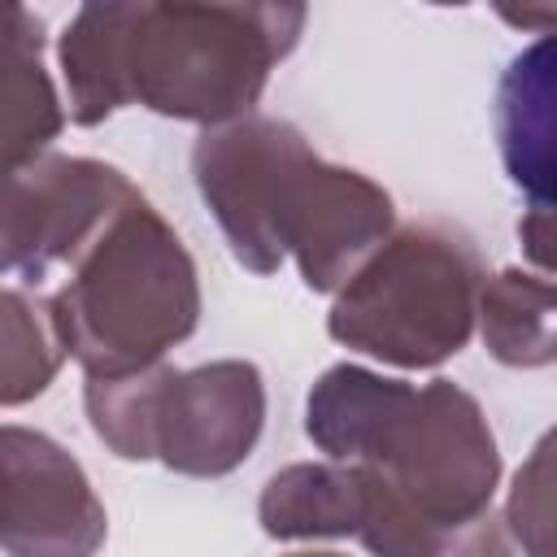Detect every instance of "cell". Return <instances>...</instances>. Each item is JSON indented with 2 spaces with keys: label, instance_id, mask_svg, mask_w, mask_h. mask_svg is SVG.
<instances>
[{
  "label": "cell",
  "instance_id": "obj_1",
  "mask_svg": "<svg viewBox=\"0 0 557 557\" xmlns=\"http://www.w3.org/2000/svg\"><path fill=\"white\" fill-rule=\"evenodd\" d=\"M300 26V4H87L61 39L70 117L131 100L187 122L248 113Z\"/></svg>",
  "mask_w": 557,
  "mask_h": 557
},
{
  "label": "cell",
  "instance_id": "obj_2",
  "mask_svg": "<svg viewBox=\"0 0 557 557\" xmlns=\"http://www.w3.org/2000/svg\"><path fill=\"white\" fill-rule=\"evenodd\" d=\"M191 170L231 252L257 274L278 270L292 252L313 292L352 278V265L392 231L383 187L326 165L296 126L274 117L205 131Z\"/></svg>",
  "mask_w": 557,
  "mask_h": 557
},
{
  "label": "cell",
  "instance_id": "obj_3",
  "mask_svg": "<svg viewBox=\"0 0 557 557\" xmlns=\"http://www.w3.org/2000/svg\"><path fill=\"white\" fill-rule=\"evenodd\" d=\"M309 440L335 461L374 470L413 513L466 527L492 505L500 457L479 405L435 379L409 387L357 366H335L309 392Z\"/></svg>",
  "mask_w": 557,
  "mask_h": 557
},
{
  "label": "cell",
  "instance_id": "obj_4",
  "mask_svg": "<svg viewBox=\"0 0 557 557\" xmlns=\"http://www.w3.org/2000/svg\"><path fill=\"white\" fill-rule=\"evenodd\" d=\"M70 265L74 274L48 309L87 379L148 370L191 335L200 313L196 265L144 196L126 200Z\"/></svg>",
  "mask_w": 557,
  "mask_h": 557
},
{
  "label": "cell",
  "instance_id": "obj_5",
  "mask_svg": "<svg viewBox=\"0 0 557 557\" xmlns=\"http://www.w3.org/2000/svg\"><path fill=\"white\" fill-rule=\"evenodd\" d=\"M87 413L117 457H161L183 474H226L261 435L265 392L248 361H213L191 374L148 366L91 379Z\"/></svg>",
  "mask_w": 557,
  "mask_h": 557
},
{
  "label": "cell",
  "instance_id": "obj_6",
  "mask_svg": "<svg viewBox=\"0 0 557 557\" xmlns=\"http://www.w3.org/2000/svg\"><path fill=\"white\" fill-rule=\"evenodd\" d=\"M474 292V248L444 226H409L344 283L331 335L392 366H440L470 339Z\"/></svg>",
  "mask_w": 557,
  "mask_h": 557
},
{
  "label": "cell",
  "instance_id": "obj_7",
  "mask_svg": "<svg viewBox=\"0 0 557 557\" xmlns=\"http://www.w3.org/2000/svg\"><path fill=\"white\" fill-rule=\"evenodd\" d=\"M139 191L100 161L48 157L9 174L4 187V270L44 283L70 265Z\"/></svg>",
  "mask_w": 557,
  "mask_h": 557
},
{
  "label": "cell",
  "instance_id": "obj_8",
  "mask_svg": "<svg viewBox=\"0 0 557 557\" xmlns=\"http://www.w3.org/2000/svg\"><path fill=\"white\" fill-rule=\"evenodd\" d=\"M104 509L78 461L39 431H4V544L13 557H91Z\"/></svg>",
  "mask_w": 557,
  "mask_h": 557
},
{
  "label": "cell",
  "instance_id": "obj_9",
  "mask_svg": "<svg viewBox=\"0 0 557 557\" xmlns=\"http://www.w3.org/2000/svg\"><path fill=\"white\" fill-rule=\"evenodd\" d=\"M496 144L505 174L531 209H557V30L527 44L496 87Z\"/></svg>",
  "mask_w": 557,
  "mask_h": 557
},
{
  "label": "cell",
  "instance_id": "obj_10",
  "mask_svg": "<svg viewBox=\"0 0 557 557\" xmlns=\"http://www.w3.org/2000/svg\"><path fill=\"white\" fill-rule=\"evenodd\" d=\"M352 470L361 479V509H357L352 535L374 557H509L505 527L492 513L466 527H444L400 505L374 470L366 466H352Z\"/></svg>",
  "mask_w": 557,
  "mask_h": 557
},
{
  "label": "cell",
  "instance_id": "obj_11",
  "mask_svg": "<svg viewBox=\"0 0 557 557\" xmlns=\"http://www.w3.org/2000/svg\"><path fill=\"white\" fill-rule=\"evenodd\" d=\"M39 17H30L22 4L4 9V161L9 174L22 170L26 157H35L57 131L61 109L52 96V83L39 61Z\"/></svg>",
  "mask_w": 557,
  "mask_h": 557
},
{
  "label": "cell",
  "instance_id": "obj_12",
  "mask_svg": "<svg viewBox=\"0 0 557 557\" xmlns=\"http://www.w3.org/2000/svg\"><path fill=\"white\" fill-rule=\"evenodd\" d=\"M361 509V479L352 466H292L265 483L261 527L278 540L352 535Z\"/></svg>",
  "mask_w": 557,
  "mask_h": 557
},
{
  "label": "cell",
  "instance_id": "obj_13",
  "mask_svg": "<svg viewBox=\"0 0 557 557\" xmlns=\"http://www.w3.org/2000/svg\"><path fill=\"white\" fill-rule=\"evenodd\" d=\"M483 339L505 366L557 361V283L505 270L483 287Z\"/></svg>",
  "mask_w": 557,
  "mask_h": 557
},
{
  "label": "cell",
  "instance_id": "obj_14",
  "mask_svg": "<svg viewBox=\"0 0 557 557\" xmlns=\"http://www.w3.org/2000/svg\"><path fill=\"white\" fill-rule=\"evenodd\" d=\"M65 344L44 300H26L17 287L4 292V400L17 405L39 396L61 361Z\"/></svg>",
  "mask_w": 557,
  "mask_h": 557
},
{
  "label": "cell",
  "instance_id": "obj_15",
  "mask_svg": "<svg viewBox=\"0 0 557 557\" xmlns=\"http://www.w3.org/2000/svg\"><path fill=\"white\" fill-rule=\"evenodd\" d=\"M509 531L527 557H557V426L531 448L513 479Z\"/></svg>",
  "mask_w": 557,
  "mask_h": 557
},
{
  "label": "cell",
  "instance_id": "obj_16",
  "mask_svg": "<svg viewBox=\"0 0 557 557\" xmlns=\"http://www.w3.org/2000/svg\"><path fill=\"white\" fill-rule=\"evenodd\" d=\"M518 235H522L527 257L557 274V209H531L518 222Z\"/></svg>",
  "mask_w": 557,
  "mask_h": 557
},
{
  "label": "cell",
  "instance_id": "obj_17",
  "mask_svg": "<svg viewBox=\"0 0 557 557\" xmlns=\"http://www.w3.org/2000/svg\"><path fill=\"white\" fill-rule=\"evenodd\" d=\"M292 557H335V553H292Z\"/></svg>",
  "mask_w": 557,
  "mask_h": 557
}]
</instances>
